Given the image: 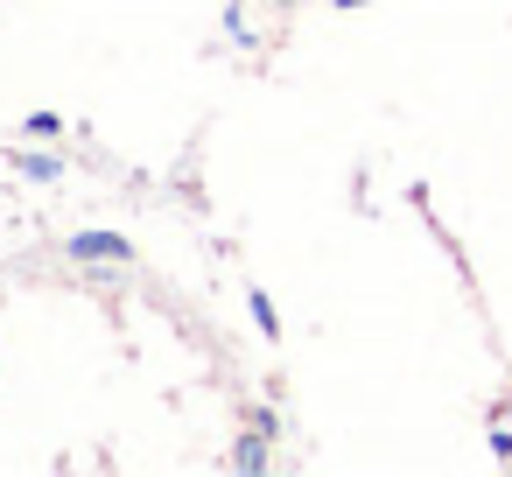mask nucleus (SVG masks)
Masks as SVG:
<instances>
[{
  "label": "nucleus",
  "mask_w": 512,
  "mask_h": 477,
  "mask_svg": "<svg viewBox=\"0 0 512 477\" xmlns=\"http://www.w3.org/2000/svg\"><path fill=\"white\" fill-rule=\"evenodd\" d=\"M232 463H239L246 477H260V470H267V428H260V435H239V449H232Z\"/></svg>",
  "instance_id": "nucleus-2"
},
{
  "label": "nucleus",
  "mask_w": 512,
  "mask_h": 477,
  "mask_svg": "<svg viewBox=\"0 0 512 477\" xmlns=\"http://www.w3.org/2000/svg\"><path fill=\"white\" fill-rule=\"evenodd\" d=\"M491 449H498V456H512V421H498V428H491Z\"/></svg>",
  "instance_id": "nucleus-6"
},
{
  "label": "nucleus",
  "mask_w": 512,
  "mask_h": 477,
  "mask_svg": "<svg viewBox=\"0 0 512 477\" xmlns=\"http://www.w3.org/2000/svg\"><path fill=\"white\" fill-rule=\"evenodd\" d=\"M337 8H372V0H337Z\"/></svg>",
  "instance_id": "nucleus-7"
},
{
  "label": "nucleus",
  "mask_w": 512,
  "mask_h": 477,
  "mask_svg": "<svg viewBox=\"0 0 512 477\" xmlns=\"http://www.w3.org/2000/svg\"><path fill=\"white\" fill-rule=\"evenodd\" d=\"M281 8H295V0H281Z\"/></svg>",
  "instance_id": "nucleus-8"
},
{
  "label": "nucleus",
  "mask_w": 512,
  "mask_h": 477,
  "mask_svg": "<svg viewBox=\"0 0 512 477\" xmlns=\"http://www.w3.org/2000/svg\"><path fill=\"white\" fill-rule=\"evenodd\" d=\"M22 127H29V134H36V141H57V134H64V120H57V113H29V120H22Z\"/></svg>",
  "instance_id": "nucleus-5"
},
{
  "label": "nucleus",
  "mask_w": 512,
  "mask_h": 477,
  "mask_svg": "<svg viewBox=\"0 0 512 477\" xmlns=\"http://www.w3.org/2000/svg\"><path fill=\"white\" fill-rule=\"evenodd\" d=\"M15 169H22L29 183H57V176H64V162H57V155H15Z\"/></svg>",
  "instance_id": "nucleus-3"
},
{
  "label": "nucleus",
  "mask_w": 512,
  "mask_h": 477,
  "mask_svg": "<svg viewBox=\"0 0 512 477\" xmlns=\"http://www.w3.org/2000/svg\"><path fill=\"white\" fill-rule=\"evenodd\" d=\"M64 260H134V246L120 232H71L64 239Z\"/></svg>",
  "instance_id": "nucleus-1"
},
{
  "label": "nucleus",
  "mask_w": 512,
  "mask_h": 477,
  "mask_svg": "<svg viewBox=\"0 0 512 477\" xmlns=\"http://www.w3.org/2000/svg\"><path fill=\"white\" fill-rule=\"evenodd\" d=\"M246 309H253V323H260V337H281V316H274V302H267V288H246Z\"/></svg>",
  "instance_id": "nucleus-4"
}]
</instances>
